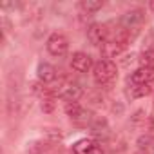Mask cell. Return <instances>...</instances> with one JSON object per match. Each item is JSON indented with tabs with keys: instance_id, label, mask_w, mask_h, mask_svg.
<instances>
[{
	"instance_id": "cell-1",
	"label": "cell",
	"mask_w": 154,
	"mask_h": 154,
	"mask_svg": "<svg viewBox=\"0 0 154 154\" xmlns=\"http://www.w3.org/2000/svg\"><path fill=\"white\" fill-rule=\"evenodd\" d=\"M118 74V69H116V63L111 62V60H100L98 63H94V69H93V76L96 84H109L116 78Z\"/></svg>"
},
{
	"instance_id": "cell-2",
	"label": "cell",
	"mask_w": 154,
	"mask_h": 154,
	"mask_svg": "<svg viewBox=\"0 0 154 154\" xmlns=\"http://www.w3.org/2000/svg\"><path fill=\"white\" fill-rule=\"evenodd\" d=\"M69 49V42L62 33H53L47 40V51L53 56H63Z\"/></svg>"
},
{
	"instance_id": "cell-3",
	"label": "cell",
	"mask_w": 154,
	"mask_h": 154,
	"mask_svg": "<svg viewBox=\"0 0 154 154\" xmlns=\"http://www.w3.org/2000/svg\"><path fill=\"white\" fill-rule=\"evenodd\" d=\"M87 38L93 45H103L107 40H109V31H107V26L103 24H93L89 26L87 29Z\"/></svg>"
},
{
	"instance_id": "cell-4",
	"label": "cell",
	"mask_w": 154,
	"mask_h": 154,
	"mask_svg": "<svg viewBox=\"0 0 154 154\" xmlns=\"http://www.w3.org/2000/svg\"><path fill=\"white\" fill-rule=\"evenodd\" d=\"M72 150H74V154H103V149L94 140H87V138L78 140L74 143Z\"/></svg>"
},
{
	"instance_id": "cell-5",
	"label": "cell",
	"mask_w": 154,
	"mask_h": 154,
	"mask_svg": "<svg viewBox=\"0 0 154 154\" xmlns=\"http://www.w3.org/2000/svg\"><path fill=\"white\" fill-rule=\"evenodd\" d=\"M71 67L76 72H87L93 67V58L87 53H74L71 58Z\"/></svg>"
},
{
	"instance_id": "cell-6",
	"label": "cell",
	"mask_w": 154,
	"mask_h": 154,
	"mask_svg": "<svg viewBox=\"0 0 154 154\" xmlns=\"http://www.w3.org/2000/svg\"><path fill=\"white\" fill-rule=\"evenodd\" d=\"M132 85H143L154 82V67H140L131 74Z\"/></svg>"
},
{
	"instance_id": "cell-7",
	"label": "cell",
	"mask_w": 154,
	"mask_h": 154,
	"mask_svg": "<svg viewBox=\"0 0 154 154\" xmlns=\"http://www.w3.org/2000/svg\"><path fill=\"white\" fill-rule=\"evenodd\" d=\"M143 20H145V15H143L141 9H132V11H129V13H125V15L122 17V24H123L127 29H136V27H140V26L143 24Z\"/></svg>"
},
{
	"instance_id": "cell-8",
	"label": "cell",
	"mask_w": 154,
	"mask_h": 154,
	"mask_svg": "<svg viewBox=\"0 0 154 154\" xmlns=\"http://www.w3.org/2000/svg\"><path fill=\"white\" fill-rule=\"evenodd\" d=\"M82 96H84V89L78 84H69V85H63L62 89V98L67 102H78Z\"/></svg>"
},
{
	"instance_id": "cell-9",
	"label": "cell",
	"mask_w": 154,
	"mask_h": 154,
	"mask_svg": "<svg viewBox=\"0 0 154 154\" xmlns=\"http://www.w3.org/2000/svg\"><path fill=\"white\" fill-rule=\"evenodd\" d=\"M38 80L44 84L54 82L56 80V69L51 63H40L38 65Z\"/></svg>"
},
{
	"instance_id": "cell-10",
	"label": "cell",
	"mask_w": 154,
	"mask_h": 154,
	"mask_svg": "<svg viewBox=\"0 0 154 154\" xmlns=\"http://www.w3.org/2000/svg\"><path fill=\"white\" fill-rule=\"evenodd\" d=\"M80 6H82L84 11H87V13H94V11H98V9L103 8V0H84Z\"/></svg>"
},
{
	"instance_id": "cell-11",
	"label": "cell",
	"mask_w": 154,
	"mask_h": 154,
	"mask_svg": "<svg viewBox=\"0 0 154 154\" xmlns=\"http://www.w3.org/2000/svg\"><path fill=\"white\" fill-rule=\"evenodd\" d=\"M63 109H65L67 116H71V120H74L76 116L82 112V107H80L78 102H65V107H63Z\"/></svg>"
},
{
	"instance_id": "cell-12",
	"label": "cell",
	"mask_w": 154,
	"mask_h": 154,
	"mask_svg": "<svg viewBox=\"0 0 154 154\" xmlns=\"http://www.w3.org/2000/svg\"><path fill=\"white\" fill-rule=\"evenodd\" d=\"M132 96L134 98H141V96H147V94H150L152 93V87H150V84H143V85H132Z\"/></svg>"
},
{
	"instance_id": "cell-13",
	"label": "cell",
	"mask_w": 154,
	"mask_h": 154,
	"mask_svg": "<svg viewBox=\"0 0 154 154\" xmlns=\"http://www.w3.org/2000/svg\"><path fill=\"white\" fill-rule=\"evenodd\" d=\"M140 63H141V67H154V49L145 51L140 58Z\"/></svg>"
},
{
	"instance_id": "cell-14",
	"label": "cell",
	"mask_w": 154,
	"mask_h": 154,
	"mask_svg": "<svg viewBox=\"0 0 154 154\" xmlns=\"http://www.w3.org/2000/svg\"><path fill=\"white\" fill-rule=\"evenodd\" d=\"M54 105H56V103H54V98H51V96L42 100V111H44V112H53V111H54Z\"/></svg>"
},
{
	"instance_id": "cell-15",
	"label": "cell",
	"mask_w": 154,
	"mask_h": 154,
	"mask_svg": "<svg viewBox=\"0 0 154 154\" xmlns=\"http://www.w3.org/2000/svg\"><path fill=\"white\" fill-rule=\"evenodd\" d=\"M89 120H91V112H89V111H85V109H82V112L74 118V122H78V123H87Z\"/></svg>"
},
{
	"instance_id": "cell-16",
	"label": "cell",
	"mask_w": 154,
	"mask_h": 154,
	"mask_svg": "<svg viewBox=\"0 0 154 154\" xmlns=\"http://www.w3.org/2000/svg\"><path fill=\"white\" fill-rule=\"evenodd\" d=\"M149 147H150V152H152V154H154V140H152V141H150V145H149Z\"/></svg>"
},
{
	"instance_id": "cell-17",
	"label": "cell",
	"mask_w": 154,
	"mask_h": 154,
	"mask_svg": "<svg viewBox=\"0 0 154 154\" xmlns=\"http://www.w3.org/2000/svg\"><path fill=\"white\" fill-rule=\"evenodd\" d=\"M149 6H150V9L154 11V0H150V4H149Z\"/></svg>"
}]
</instances>
